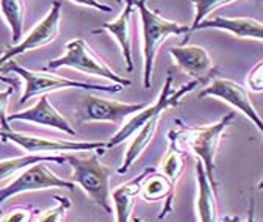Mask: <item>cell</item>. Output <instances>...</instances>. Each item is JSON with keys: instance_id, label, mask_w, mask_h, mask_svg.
<instances>
[{"instance_id": "1", "label": "cell", "mask_w": 263, "mask_h": 222, "mask_svg": "<svg viewBox=\"0 0 263 222\" xmlns=\"http://www.w3.org/2000/svg\"><path fill=\"white\" fill-rule=\"evenodd\" d=\"M147 0H137L135 8L140 11L141 30H143V63H144V88L152 86V72L155 65V56L161 44L170 36L188 35V25H182L174 21L161 17L157 11L149 10L146 5Z\"/></svg>"}, {"instance_id": "2", "label": "cell", "mask_w": 263, "mask_h": 222, "mask_svg": "<svg viewBox=\"0 0 263 222\" xmlns=\"http://www.w3.org/2000/svg\"><path fill=\"white\" fill-rule=\"evenodd\" d=\"M235 119V113H227L219 122L205 127H182V132L170 130L174 141L182 147L186 146L202 163L207 178L215 186V158L222 138V133Z\"/></svg>"}, {"instance_id": "3", "label": "cell", "mask_w": 263, "mask_h": 222, "mask_svg": "<svg viewBox=\"0 0 263 222\" xmlns=\"http://www.w3.org/2000/svg\"><path fill=\"white\" fill-rule=\"evenodd\" d=\"M64 163L72 168L74 183H77L86 196L101 207L105 213L111 214V189H110V177L111 169L104 166L99 162V156L92 153L88 158H80L74 153H63Z\"/></svg>"}, {"instance_id": "4", "label": "cell", "mask_w": 263, "mask_h": 222, "mask_svg": "<svg viewBox=\"0 0 263 222\" xmlns=\"http://www.w3.org/2000/svg\"><path fill=\"white\" fill-rule=\"evenodd\" d=\"M205 83V80H193L188 85H182L179 89H173V74L170 72L166 75V80H164L163 89L160 92V96L157 97L154 105H147L146 108H143L141 111H138L134 117L128 119L121 129L110 138L108 143H105V150L107 149H113L119 144H122L124 141H127L130 136H134V133H137L141 127L154 119V117H160L164 111L171 107H179L185 94L191 92L193 89H196L199 85Z\"/></svg>"}, {"instance_id": "5", "label": "cell", "mask_w": 263, "mask_h": 222, "mask_svg": "<svg viewBox=\"0 0 263 222\" xmlns=\"http://www.w3.org/2000/svg\"><path fill=\"white\" fill-rule=\"evenodd\" d=\"M0 69L17 74L19 77H22V80H24V92H22V96L19 99L21 105L28 102L31 97L44 96V94H47V92H53V91H60V89L76 88V89H83V91L119 92L124 88V86L115 85V83L111 86H99V85H89V83H85V82H76V80H69V78L57 77V75H52V74L35 72V71L25 69L24 66H21L19 63L14 61V59L7 61L5 66L0 68Z\"/></svg>"}, {"instance_id": "6", "label": "cell", "mask_w": 263, "mask_h": 222, "mask_svg": "<svg viewBox=\"0 0 263 222\" xmlns=\"http://www.w3.org/2000/svg\"><path fill=\"white\" fill-rule=\"evenodd\" d=\"M60 68H71V69H76L89 75L104 77L113 82L115 85H121L124 88L132 85L130 80L116 74L83 39L69 41L66 44L64 55H61L60 58L50 59L46 66V69H60Z\"/></svg>"}, {"instance_id": "7", "label": "cell", "mask_w": 263, "mask_h": 222, "mask_svg": "<svg viewBox=\"0 0 263 222\" xmlns=\"http://www.w3.org/2000/svg\"><path fill=\"white\" fill-rule=\"evenodd\" d=\"M50 188H64L68 191H74L76 183L60 178L46 166V163L31 165L25 168L21 172V175L16 180H13L8 186H4L0 189V207L13 196L30 193V191H43V189H50Z\"/></svg>"}, {"instance_id": "8", "label": "cell", "mask_w": 263, "mask_h": 222, "mask_svg": "<svg viewBox=\"0 0 263 222\" xmlns=\"http://www.w3.org/2000/svg\"><path fill=\"white\" fill-rule=\"evenodd\" d=\"M0 139L11 141L22 147L27 153L36 155H58V152H85L105 149V143L101 141H63V139H47L41 136H33L27 133H19L14 130H0Z\"/></svg>"}, {"instance_id": "9", "label": "cell", "mask_w": 263, "mask_h": 222, "mask_svg": "<svg viewBox=\"0 0 263 222\" xmlns=\"http://www.w3.org/2000/svg\"><path fill=\"white\" fill-rule=\"evenodd\" d=\"M204 97H216L219 100L227 102L229 105H232L235 110L241 111L255 127L257 130L261 133L263 125H261V119L255 110V107L251 102L249 92L248 89L229 78H213L201 92H199V99Z\"/></svg>"}, {"instance_id": "10", "label": "cell", "mask_w": 263, "mask_h": 222, "mask_svg": "<svg viewBox=\"0 0 263 222\" xmlns=\"http://www.w3.org/2000/svg\"><path fill=\"white\" fill-rule=\"evenodd\" d=\"M60 24H61V4L55 2L50 11L46 14V17L38 25L33 27V30L24 39H21L16 46H11L0 56V66L5 65L7 61H10L16 55L25 53L33 49H40L43 46L53 43L60 33Z\"/></svg>"}, {"instance_id": "11", "label": "cell", "mask_w": 263, "mask_h": 222, "mask_svg": "<svg viewBox=\"0 0 263 222\" xmlns=\"http://www.w3.org/2000/svg\"><path fill=\"white\" fill-rule=\"evenodd\" d=\"M147 104H122L99 99L88 94L80 108V119L88 122H121L127 116H134Z\"/></svg>"}, {"instance_id": "12", "label": "cell", "mask_w": 263, "mask_h": 222, "mask_svg": "<svg viewBox=\"0 0 263 222\" xmlns=\"http://www.w3.org/2000/svg\"><path fill=\"white\" fill-rule=\"evenodd\" d=\"M7 119H8V122L24 120V122H31V124L43 125V127H50V129L60 130L69 136H76V130L72 129L69 120L63 117L55 110V107L49 102V99L46 96H41L40 100L33 107H30L24 111L13 113V114L7 116Z\"/></svg>"}, {"instance_id": "13", "label": "cell", "mask_w": 263, "mask_h": 222, "mask_svg": "<svg viewBox=\"0 0 263 222\" xmlns=\"http://www.w3.org/2000/svg\"><path fill=\"white\" fill-rule=\"evenodd\" d=\"M170 55L176 65L196 80H209L215 71L213 59L209 52L201 46H182L171 47Z\"/></svg>"}, {"instance_id": "14", "label": "cell", "mask_w": 263, "mask_h": 222, "mask_svg": "<svg viewBox=\"0 0 263 222\" xmlns=\"http://www.w3.org/2000/svg\"><path fill=\"white\" fill-rule=\"evenodd\" d=\"M137 0H125V7L122 13L111 22L104 24L101 28L92 30L91 33L97 35L101 31H108V33L118 41L121 46L122 56L127 63V72L134 71V58H132V14H134Z\"/></svg>"}, {"instance_id": "15", "label": "cell", "mask_w": 263, "mask_h": 222, "mask_svg": "<svg viewBox=\"0 0 263 222\" xmlns=\"http://www.w3.org/2000/svg\"><path fill=\"white\" fill-rule=\"evenodd\" d=\"M202 28H216V30H224L227 33L234 35L237 38L243 39H255L261 41L263 39V25L260 21L251 19V17H213V19H204L201 24H197L196 30Z\"/></svg>"}, {"instance_id": "16", "label": "cell", "mask_w": 263, "mask_h": 222, "mask_svg": "<svg viewBox=\"0 0 263 222\" xmlns=\"http://www.w3.org/2000/svg\"><path fill=\"white\" fill-rule=\"evenodd\" d=\"M176 194V186L164 177L161 172L152 169L141 181L140 188V197L146 202H163L166 200V204L163 205V213L160 214V219L166 217L171 210H173V200Z\"/></svg>"}, {"instance_id": "17", "label": "cell", "mask_w": 263, "mask_h": 222, "mask_svg": "<svg viewBox=\"0 0 263 222\" xmlns=\"http://www.w3.org/2000/svg\"><path fill=\"white\" fill-rule=\"evenodd\" d=\"M196 180H197V197L196 210L199 222H218V204L216 188L210 183L202 168V163H196Z\"/></svg>"}, {"instance_id": "18", "label": "cell", "mask_w": 263, "mask_h": 222, "mask_svg": "<svg viewBox=\"0 0 263 222\" xmlns=\"http://www.w3.org/2000/svg\"><path fill=\"white\" fill-rule=\"evenodd\" d=\"M152 171V168L144 169L138 177L128 180L127 183L118 186L111 193V200L115 202L116 222H130L132 211H134L138 199H140V188L143 178Z\"/></svg>"}, {"instance_id": "19", "label": "cell", "mask_w": 263, "mask_h": 222, "mask_svg": "<svg viewBox=\"0 0 263 222\" xmlns=\"http://www.w3.org/2000/svg\"><path fill=\"white\" fill-rule=\"evenodd\" d=\"M158 122H160V117H154V119L147 120L137 133H134L135 138L130 143V146L124 155V162L118 168V174H127L128 169L132 168V165H134L140 158V155L149 147V144L152 143V139L157 133Z\"/></svg>"}, {"instance_id": "20", "label": "cell", "mask_w": 263, "mask_h": 222, "mask_svg": "<svg viewBox=\"0 0 263 222\" xmlns=\"http://www.w3.org/2000/svg\"><path fill=\"white\" fill-rule=\"evenodd\" d=\"M46 162H53V163H64L63 153L61 155H36V153H27L24 156L17 158H10V160L0 162V180H5L10 175L24 171L25 168L36 165V163H46Z\"/></svg>"}, {"instance_id": "21", "label": "cell", "mask_w": 263, "mask_h": 222, "mask_svg": "<svg viewBox=\"0 0 263 222\" xmlns=\"http://www.w3.org/2000/svg\"><path fill=\"white\" fill-rule=\"evenodd\" d=\"M168 139H170V150H168L166 156L163 158L158 172H161L176 186L185 171V153L174 141L171 132H168Z\"/></svg>"}, {"instance_id": "22", "label": "cell", "mask_w": 263, "mask_h": 222, "mask_svg": "<svg viewBox=\"0 0 263 222\" xmlns=\"http://www.w3.org/2000/svg\"><path fill=\"white\" fill-rule=\"evenodd\" d=\"M0 11H2L13 35V46L22 39L24 21H25V4L24 0H0Z\"/></svg>"}, {"instance_id": "23", "label": "cell", "mask_w": 263, "mask_h": 222, "mask_svg": "<svg viewBox=\"0 0 263 222\" xmlns=\"http://www.w3.org/2000/svg\"><path fill=\"white\" fill-rule=\"evenodd\" d=\"M193 5H194V19H193V24L188 27V35L186 38L183 39V44L188 43V38L190 35L194 31L196 25L197 24H201L204 19H207V16L215 11L216 8L219 7H224V5H229V4H232L235 2V0H191ZM257 2H261V0H257Z\"/></svg>"}, {"instance_id": "24", "label": "cell", "mask_w": 263, "mask_h": 222, "mask_svg": "<svg viewBox=\"0 0 263 222\" xmlns=\"http://www.w3.org/2000/svg\"><path fill=\"white\" fill-rule=\"evenodd\" d=\"M57 205L50 210H47L44 214H41V217L36 222H64L66 216H68V211L71 208V200L64 196H53Z\"/></svg>"}, {"instance_id": "25", "label": "cell", "mask_w": 263, "mask_h": 222, "mask_svg": "<svg viewBox=\"0 0 263 222\" xmlns=\"http://www.w3.org/2000/svg\"><path fill=\"white\" fill-rule=\"evenodd\" d=\"M33 216H35V210L28 207H21L14 208L11 213L4 216L0 222H31Z\"/></svg>"}, {"instance_id": "26", "label": "cell", "mask_w": 263, "mask_h": 222, "mask_svg": "<svg viewBox=\"0 0 263 222\" xmlns=\"http://www.w3.org/2000/svg\"><path fill=\"white\" fill-rule=\"evenodd\" d=\"M13 86H10L8 89L0 92V125H2V130H13L11 125L7 119V108H8V102H10V97L13 96Z\"/></svg>"}, {"instance_id": "27", "label": "cell", "mask_w": 263, "mask_h": 222, "mask_svg": "<svg viewBox=\"0 0 263 222\" xmlns=\"http://www.w3.org/2000/svg\"><path fill=\"white\" fill-rule=\"evenodd\" d=\"M248 85L252 91L261 92V89H263V63L261 61H258L251 69L249 77H248Z\"/></svg>"}, {"instance_id": "28", "label": "cell", "mask_w": 263, "mask_h": 222, "mask_svg": "<svg viewBox=\"0 0 263 222\" xmlns=\"http://www.w3.org/2000/svg\"><path fill=\"white\" fill-rule=\"evenodd\" d=\"M71 2L77 4V5H82V7H88V8H94L97 11H111V7L105 5V4H101L99 0H71Z\"/></svg>"}, {"instance_id": "29", "label": "cell", "mask_w": 263, "mask_h": 222, "mask_svg": "<svg viewBox=\"0 0 263 222\" xmlns=\"http://www.w3.org/2000/svg\"><path fill=\"white\" fill-rule=\"evenodd\" d=\"M246 222H255V200L252 199L251 200V205H249V216H248V220Z\"/></svg>"}, {"instance_id": "30", "label": "cell", "mask_w": 263, "mask_h": 222, "mask_svg": "<svg viewBox=\"0 0 263 222\" xmlns=\"http://www.w3.org/2000/svg\"><path fill=\"white\" fill-rule=\"evenodd\" d=\"M134 222H144L143 219H140V217H134Z\"/></svg>"}, {"instance_id": "31", "label": "cell", "mask_w": 263, "mask_h": 222, "mask_svg": "<svg viewBox=\"0 0 263 222\" xmlns=\"http://www.w3.org/2000/svg\"><path fill=\"white\" fill-rule=\"evenodd\" d=\"M116 2H118V4H122V0H116Z\"/></svg>"}, {"instance_id": "32", "label": "cell", "mask_w": 263, "mask_h": 222, "mask_svg": "<svg viewBox=\"0 0 263 222\" xmlns=\"http://www.w3.org/2000/svg\"><path fill=\"white\" fill-rule=\"evenodd\" d=\"M0 52H2V49H0Z\"/></svg>"}]
</instances>
